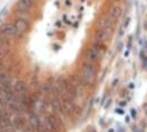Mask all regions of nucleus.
<instances>
[{"mask_svg": "<svg viewBox=\"0 0 147 132\" xmlns=\"http://www.w3.org/2000/svg\"><path fill=\"white\" fill-rule=\"evenodd\" d=\"M96 67L95 64L85 61L79 71V81L83 86H90L94 85L96 81Z\"/></svg>", "mask_w": 147, "mask_h": 132, "instance_id": "f257e3e1", "label": "nucleus"}, {"mask_svg": "<svg viewBox=\"0 0 147 132\" xmlns=\"http://www.w3.org/2000/svg\"><path fill=\"white\" fill-rule=\"evenodd\" d=\"M0 33L2 36H5L6 38L8 39H15V38H21L20 33H19L17 27L15 26V23H10V22H7V23H4L1 27H0Z\"/></svg>", "mask_w": 147, "mask_h": 132, "instance_id": "f03ea898", "label": "nucleus"}, {"mask_svg": "<svg viewBox=\"0 0 147 132\" xmlns=\"http://www.w3.org/2000/svg\"><path fill=\"white\" fill-rule=\"evenodd\" d=\"M33 0H18L16 6V12L18 13V17H25L29 12L30 8L32 7Z\"/></svg>", "mask_w": 147, "mask_h": 132, "instance_id": "7ed1b4c3", "label": "nucleus"}, {"mask_svg": "<svg viewBox=\"0 0 147 132\" xmlns=\"http://www.w3.org/2000/svg\"><path fill=\"white\" fill-rule=\"evenodd\" d=\"M13 23H15V26L17 27V29H18V31H19V33H20L21 37L25 35L26 30H28V28H29L28 20L25 18V17H18V18L13 21Z\"/></svg>", "mask_w": 147, "mask_h": 132, "instance_id": "20e7f679", "label": "nucleus"}, {"mask_svg": "<svg viewBox=\"0 0 147 132\" xmlns=\"http://www.w3.org/2000/svg\"><path fill=\"white\" fill-rule=\"evenodd\" d=\"M121 15V8L118 7V6H115V7L112 8V13H110V17L114 19H117L119 18Z\"/></svg>", "mask_w": 147, "mask_h": 132, "instance_id": "39448f33", "label": "nucleus"}, {"mask_svg": "<svg viewBox=\"0 0 147 132\" xmlns=\"http://www.w3.org/2000/svg\"><path fill=\"white\" fill-rule=\"evenodd\" d=\"M0 64H2V58L0 57Z\"/></svg>", "mask_w": 147, "mask_h": 132, "instance_id": "423d86ee", "label": "nucleus"}, {"mask_svg": "<svg viewBox=\"0 0 147 132\" xmlns=\"http://www.w3.org/2000/svg\"><path fill=\"white\" fill-rule=\"evenodd\" d=\"M117 1H119V0H117Z\"/></svg>", "mask_w": 147, "mask_h": 132, "instance_id": "0eeeda50", "label": "nucleus"}]
</instances>
